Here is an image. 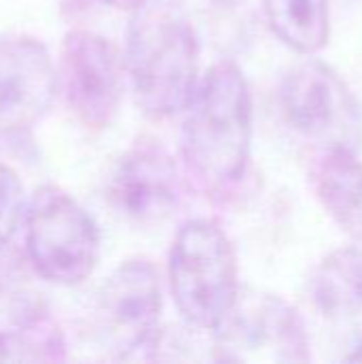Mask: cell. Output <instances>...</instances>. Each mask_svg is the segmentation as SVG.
Instances as JSON below:
<instances>
[{"label": "cell", "instance_id": "cell-1", "mask_svg": "<svg viewBox=\"0 0 362 364\" xmlns=\"http://www.w3.org/2000/svg\"><path fill=\"white\" fill-rule=\"evenodd\" d=\"M252 132V87L237 64L222 60L198 81L186 107L181 154L188 171L211 190L237 183L250 162Z\"/></svg>", "mask_w": 362, "mask_h": 364}, {"label": "cell", "instance_id": "cell-2", "mask_svg": "<svg viewBox=\"0 0 362 364\" xmlns=\"http://www.w3.org/2000/svg\"><path fill=\"white\" fill-rule=\"evenodd\" d=\"M201 45L192 19L175 0H149L132 11L126 68L141 111L166 119L183 111L201 81Z\"/></svg>", "mask_w": 362, "mask_h": 364}, {"label": "cell", "instance_id": "cell-3", "mask_svg": "<svg viewBox=\"0 0 362 364\" xmlns=\"http://www.w3.org/2000/svg\"><path fill=\"white\" fill-rule=\"evenodd\" d=\"M169 282L186 326L213 333L241 292L233 241L215 220L181 224L169 256Z\"/></svg>", "mask_w": 362, "mask_h": 364}, {"label": "cell", "instance_id": "cell-4", "mask_svg": "<svg viewBox=\"0 0 362 364\" xmlns=\"http://www.w3.org/2000/svg\"><path fill=\"white\" fill-rule=\"evenodd\" d=\"M26 250L32 269L43 279L55 286H77L96 269L98 226L70 194L43 186L26 213Z\"/></svg>", "mask_w": 362, "mask_h": 364}, {"label": "cell", "instance_id": "cell-5", "mask_svg": "<svg viewBox=\"0 0 362 364\" xmlns=\"http://www.w3.org/2000/svg\"><path fill=\"white\" fill-rule=\"evenodd\" d=\"M220 363H309V335L299 311L282 296L241 290L211 333Z\"/></svg>", "mask_w": 362, "mask_h": 364}, {"label": "cell", "instance_id": "cell-6", "mask_svg": "<svg viewBox=\"0 0 362 364\" xmlns=\"http://www.w3.org/2000/svg\"><path fill=\"white\" fill-rule=\"evenodd\" d=\"M162 288L158 271L145 258L122 262L96 299V333L117 360L139 358L160 341Z\"/></svg>", "mask_w": 362, "mask_h": 364}, {"label": "cell", "instance_id": "cell-7", "mask_svg": "<svg viewBox=\"0 0 362 364\" xmlns=\"http://www.w3.org/2000/svg\"><path fill=\"white\" fill-rule=\"evenodd\" d=\"M280 102L288 124L322 149L358 151L361 109L348 83L320 60L292 66L280 85Z\"/></svg>", "mask_w": 362, "mask_h": 364}, {"label": "cell", "instance_id": "cell-8", "mask_svg": "<svg viewBox=\"0 0 362 364\" xmlns=\"http://www.w3.org/2000/svg\"><path fill=\"white\" fill-rule=\"evenodd\" d=\"M58 83L83 126L107 128L122 102V62L111 41L92 30H70L60 49Z\"/></svg>", "mask_w": 362, "mask_h": 364}, {"label": "cell", "instance_id": "cell-9", "mask_svg": "<svg viewBox=\"0 0 362 364\" xmlns=\"http://www.w3.org/2000/svg\"><path fill=\"white\" fill-rule=\"evenodd\" d=\"M58 87V73L38 38L0 36V139L36 126L51 109Z\"/></svg>", "mask_w": 362, "mask_h": 364}, {"label": "cell", "instance_id": "cell-10", "mask_svg": "<svg viewBox=\"0 0 362 364\" xmlns=\"http://www.w3.org/2000/svg\"><path fill=\"white\" fill-rule=\"evenodd\" d=\"M107 198L126 222L160 224L179 205V171L173 156L156 141H137L117 160Z\"/></svg>", "mask_w": 362, "mask_h": 364}, {"label": "cell", "instance_id": "cell-11", "mask_svg": "<svg viewBox=\"0 0 362 364\" xmlns=\"http://www.w3.org/2000/svg\"><path fill=\"white\" fill-rule=\"evenodd\" d=\"M314 305L320 318L337 333L348 331L344 360H362V250L331 252L316 269L312 282Z\"/></svg>", "mask_w": 362, "mask_h": 364}, {"label": "cell", "instance_id": "cell-12", "mask_svg": "<svg viewBox=\"0 0 362 364\" xmlns=\"http://www.w3.org/2000/svg\"><path fill=\"white\" fill-rule=\"evenodd\" d=\"M314 188L331 220L362 243V162L350 149H322L314 164Z\"/></svg>", "mask_w": 362, "mask_h": 364}, {"label": "cell", "instance_id": "cell-13", "mask_svg": "<svg viewBox=\"0 0 362 364\" xmlns=\"http://www.w3.org/2000/svg\"><path fill=\"white\" fill-rule=\"evenodd\" d=\"M271 30L290 49L312 55L331 36L329 0H262Z\"/></svg>", "mask_w": 362, "mask_h": 364}, {"label": "cell", "instance_id": "cell-14", "mask_svg": "<svg viewBox=\"0 0 362 364\" xmlns=\"http://www.w3.org/2000/svg\"><path fill=\"white\" fill-rule=\"evenodd\" d=\"M13 360H62L66 354L64 335L43 303H21L15 316V331L6 333Z\"/></svg>", "mask_w": 362, "mask_h": 364}, {"label": "cell", "instance_id": "cell-15", "mask_svg": "<svg viewBox=\"0 0 362 364\" xmlns=\"http://www.w3.org/2000/svg\"><path fill=\"white\" fill-rule=\"evenodd\" d=\"M26 211V194L19 175L0 162V241H9Z\"/></svg>", "mask_w": 362, "mask_h": 364}, {"label": "cell", "instance_id": "cell-16", "mask_svg": "<svg viewBox=\"0 0 362 364\" xmlns=\"http://www.w3.org/2000/svg\"><path fill=\"white\" fill-rule=\"evenodd\" d=\"M19 258L9 247V241H0V296L9 290H13L15 282L19 279Z\"/></svg>", "mask_w": 362, "mask_h": 364}, {"label": "cell", "instance_id": "cell-17", "mask_svg": "<svg viewBox=\"0 0 362 364\" xmlns=\"http://www.w3.org/2000/svg\"><path fill=\"white\" fill-rule=\"evenodd\" d=\"M102 2L113 6V9H119V11H137L149 0H102Z\"/></svg>", "mask_w": 362, "mask_h": 364}, {"label": "cell", "instance_id": "cell-18", "mask_svg": "<svg viewBox=\"0 0 362 364\" xmlns=\"http://www.w3.org/2000/svg\"><path fill=\"white\" fill-rule=\"evenodd\" d=\"M9 360H13L9 335L6 333H0V363H9Z\"/></svg>", "mask_w": 362, "mask_h": 364}]
</instances>
